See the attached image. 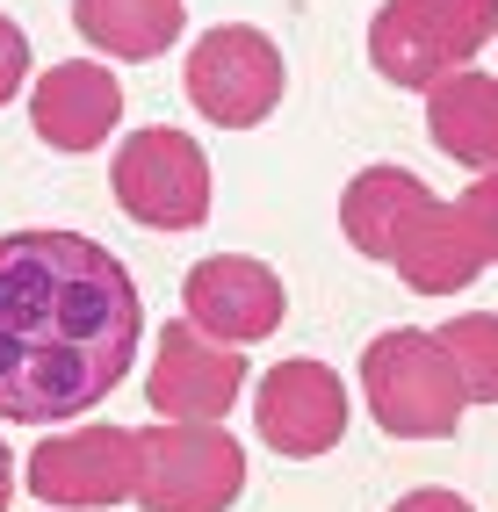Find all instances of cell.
Returning a JSON list of instances; mask_svg holds the SVG:
<instances>
[{"label": "cell", "mask_w": 498, "mask_h": 512, "mask_svg": "<svg viewBox=\"0 0 498 512\" xmlns=\"http://www.w3.org/2000/svg\"><path fill=\"white\" fill-rule=\"evenodd\" d=\"M145 303L130 267L80 231L0 238V419L58 426L94 412L138 361Z\"/></svg>", "instance_id": "obj_1"}, {"label": "cell", "mask_w": 498, "mask_h": 512, "mask_svg": "<svg viewBox=\"0 0 498 512\" xmlns=\"http://www.w3.org/2000/svg\"><path fill=\"white\" fill-rule=\"evenodd\" d=\"M116 195L130 217H145L159 231L174 224H203L210 210V174H203V152L174 130H145V138H130V152L116 159Z\"/></svg>", "instance_id": "obj_2"}, {"label": "cell", "mask_w": 498, "mask_h": 512, "mask_svg": "<svg viewBox=\"0 0 498 512\" xmlns=\"http://www.w3.org/2000/svg\"><path fill=\"white\" fill-rule=\"evenodd\" d=\"M441 375V347H426V339L397 332V339H376L369 347V404L390 433L405 440H434L455 426V390L434 383Z\"/></svg>", "instance_id": "obj_3"}, {"label": "cell", "mask_w": 498, "mask_h": 512, "mask_svg": "<svg viewBox=\"0 0 498 512\" xmlns=\"http://www.w3.org/2000/svg\"><path fill=\"white\" fill-rule=\"evenodd\" d=\"M347 426V404H340V383L318 368V361H289L268 375L260 390V440L275 455H325Z\"/></svg>", "instance_id": "obj_4"}, {"label": "cell", "mask_w": 498, "mask_h": 512, "mask_svg": "<svg viewBox=\"0 0 498 512\" xmlns=\"http://www.w3.org/2000/svg\"><path fill=\"white\" fill-rule=\"evenodd\" d=\"M239 491V455L224 440H152L138 448V498L166 512H224Z\"/></svg>", "instance_id": "obj_5"}, {"label": "cell", "mask_w": 498, "mask_h": 512, "mask_svg": "<svg viewBox=\"0 0 498 512\" xmlns=\"http://www.w3.org/2000/svg\"><path fill=\"white\" fill-rule=\"evenodd\" d=\"M188 94L203 101L210 116L224 123H253L275 109V51L239 37V29H224L217 44H203V58L188 65Z\"/></svg>", "instance_id": "obj_6"}, {"label": "cell", "mask_w": 498, "mask_h": 512, "mask_svg": "<svg viewBox=\"0 0 498 512\" xmlns=\"http://www.w3.org/2000/svg\"><path fill=\"white\" fill-rule=\"evenodd\" d=\"M37 491L51 505H109L123 491H138V448L116 433H87V440H58L37 455Z\"/></svg>", "instance_id": "obj_7"}, {"label": "cell", "mask_w": 498, "mask_h": 512, "mask_svg": "<svg viewBox=\"0 0 498 512\" xmlns=\"http://www.w3.org/2000/svg\"><path fill=\"white\" fill-rule=\"evenodd\" d=\"M188 311L224 339H260V332H275L282 289H275V275H260L253 260H217L188 282Z\"/></svg>", "instance_id": "obj_8"}, {"label": "cell", "mask_w": 498, "mask_h": 512, "mask_svg": "<svg viewBox=\"0 0 498 512\" xmlns=\"http://www.w3.org/2000/svg\"><path fill=\"white\" fill-rule=\"evenodd\" d=\"M80 15L109 51H138V58H152L174 37V0H80Z\"/></svg>", "instance_id": "obj_9"}, {"label": "cell", "mask_w": 498, "mask_h": 512, "mask_svg": "<svg viewBox=\"0 0 498 512\" xmlns=\"http://www.w3.org/2000/svg\"><path fill=\"white\" fill-rule=\"evenodd\" d=\"M441 354H455L462 361V375H470V390L477 397H498V325H455L448 339H441Z\"/></svg>", "instance_id": "obj_10"}, {"label": "cell", "mask_w": 498, "mask_h": 512, "mask_svg": "<svg viewBox=\"0 0 498 512\" xmlns=\"http://www.w3.org/2000/svg\"><path fill=\"white\" fill-rule=\"evenodd\" d=\"M22 65H29V44H22V29L15 22H0V101H8L22 87Z\"/></svg>", "instance_id": "obj_11"}, {"label": "cell", "mask_w": 498, "mask_h": 512, "mask_svg": "<svg viewBox=\"0 0 498 512\" xmlns=\"http://www.w3.org/2000/svg\"><path fill=\"white\" fill-rule=\"evenodd\" d=\"M390 512H470L455 491H441V484H426V491H412V498H397Z\"/></svg>", "instance_id": "obj_12"}, {"label": "cell", "mask_w": 498, "mask_h": 512, "mask_svg": "<svg viewBox=\"0 0 498 512\" xmlns=\"http://www.w3.org/2000/svg\"><path fill=\"white\" fill-rule=\"evenodd\" d=\"M0 512H8V455H0Z\"/></svg>", "instance_id": "obj_13"}]
</instances>
